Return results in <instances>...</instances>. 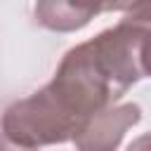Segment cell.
Masks as SVG:
<instances>
[{
    "instance_id": "277c9868",
    "label": "cell",
    "mask_w": 151,
    "mask_h": 151,
    "mask_svg": "<svg viewBox=\"0 0 151 151\" xmlns=\"http://www.w3.org/2000/svg\"><path fill=\"white\" fill-rule=\"evenodd\" d=\"M106 5H78V2H35V21L50 31H78L90 24L99 12H104Z\"/></svg>"
},
{
    "instance_id": "8992f818",
    "label": "cell",
    "mask_w": 151,
    "mask_h": 151,
    "mask_svg": "<svg viewBox=\"0 0 151 151\" xmlns=\"http://www.w3.org/2000/svg\"><path fill=\"white\" fill-rule=\"evenodd\" d=\"M127 151H151V132L137 137V139L127 146Z\"/></svg>"
},
{
    "instance_id": "3957f363",
    "label": "cell",
    "mask_w": 151,
    "mask_h": 151,
    "mask_svg": "<svg viewBox=\"0 0 151 151\" xmlns=\"http://www.w3.org/2000/svg\"><path fill=\"white\" fill-rule=\"evenodd\" d=\"M142 120V109L134 101L116 104L92 116L73 137L76 151H116L130 127Z\"/></svg>"
},
{
    "instance_id": "5b68a950",
    "label": "cell",
    "mask_w": 151,
    "mask_h": 151,
    "mask_svg": "<svg viewBox=\"0 0 151 151\" xmlns=\"http://www.w3.org/2000/svg\"><path fill=\"white\" fill-rule=\"evenodd\" d=\"M139 64H142V73L151 76V31L144 35L142 47H139Z\"/></svg>"
},
{
    "instance_id": "52a82bcc",
    "label": "cell",
    "mask_w": 151,
    "mask_h": 151,
    "mask_svg": "<svg viewBox=\"0 0 151 151\" xmlns=\"http://www.w3.org/2000/svg\"><path fill=\"white\" fill-rule=\"evenodd\" d=\"M0 151H38V149H26V146H19V144H14L12 139H7V137L0 132Z\"/></svg>"
},
{
    "instance_id": "7a4b0ae2",
    "label": "cell",
    "mask_w": 151,
    "mask_h": 151,
    "mask_svg": "<svg viewBox=\"0 0 151 151\" xmlns=\"http://www.w3.org/2000/svg\"><path fill=\"white\" fill-rule=\"evenodd\" d=\"M0 125L7 139L26 149L64 144L76 137V125L54 106L45 90L7 106Z\"/></svg>"
},
{
    "instance_id": "6da1fadb",
    "label": "cell",
    "mask_w": 151,
    "mask_h": 151,
    "mask_svg": "<svg viewBox=\"0 0 151 151\" xmlns=\"http://www.w3.org/2000/svg\"><path fill=\"white\" fill-rule=\"evenodd\" d=\"M144 35L146 31L118 21L64 54L54 78L42 90L76 130L104 109L116 106L144 76L139 64Z\"/></svg>"
}]
</instances>
